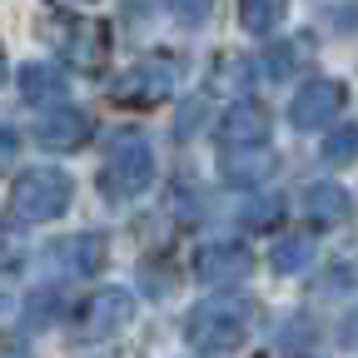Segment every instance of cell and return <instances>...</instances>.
Wrapping results in <instances>:
<instances>
[{"mask_svg": "<svg viewBox=\"0 0 358 358\" xmlns=\"http://www.w3.org/2000/svg\"><path fill=\"white\" fill-rule=\"evenodd\" d=\"M249 329H254V313H249V303L234 299V294H209V299H199V303L189 308V319H185V338H189L199 353H234V348H244Z\"/></svg>", "mask_w": 358, "mask_h": 358, "instance_id": "obj_1", "label": "cell"}, {"mask_svg": "<svg viewBox=\"0 0 358 358\" xmlns=\"http://www.w3.org/2000/svg\"><path fill=\"white\" fill-rule=\"evenodd\" d=\"M150 185H155V150H150V140L140 129L115 134V145L105 155V169H100V194L110 204H129V199H140Z\"/></svg>", "mask_w": 358, "mask_h": 358, "instance_id": "obj_2", "label": "cell"}, {"mask_svg": "<svg viewBox=\"0 0 358 358\" xmlns=\"http://www.w3.org/2000/svg\"><path fill=\"white\" fill-rule=\"evenodd\" d=\"M75 199V185L70 174L55 169V164H40V169H25L15 185H10V214L20 224H50L70 209Z\"/></svg>", "mask_w": 358, "mask_h": 358, "instance_id": "obj_3", "label": "cell"}, {"mask_svg": "<svg viewBox=\"0 0 358 358\" xmlns=\"http://www.w3.org/2000/svg\"><path fill=\"white\" fill-rule=\"evenodd\" d=\"M179 85V65L174 60H150V65H134L110 85V100L115 105H159L174 95Z\"/></svg>", "mask_w": 358, "mask_h": 358, "instance_id": "obj_4", "label": "cell"}, {"mask_svg": "<svg viewBox=\"0 0 358 358\" xmlns=\"http://www.w3.org/2000/svg\"><path fill=\"white\" fill-rule=\"evenodd\" d=\"M249 268H254V254L239 239H214V244H204L194 254V274L204 284H214V289H229V284L249 279Z\"/></svg>", "mask_w": 358, "mask_h": 358, "instance_id": "obj_5", "label": "cell"}, {"mask_svg": "<svg viewBox=\"0 0 358 358\" xmlns=\"http://www.w3.org/2000/svg\"><path fill=\"white\" fill-rule=\"evenodd\" d=\"M343 110V85L338 80H308L289 100V124L294 129H329Z\"/></svg>", "mask_w": 358, "mask_h": 358, "instance_id": "obj_6", "label": "cell"}, {"mask_svg": "<svg viewBox=\"0 0 358 358\" xmlns=\"http://www.w3.org/2000/svg\"><path fill=\"white\" fill-rule=\"evenodd\" d=\"M134 319V294L129 289H95L80 308V334L90 338H110L115 329H124Z\"/></svg>", "mask_w": 358, "mask_h": 358, "instance_id": "obj_7", "label": "cell"}, {"mask_svg": "<svg viewBox=\"0 0 358 358\" xmlns=\"http://www.w3.org/2000/svg\"><path fill=\"white\" fill-rule=\"evenodd\" d=\"M90 140V115L75 110V105H55L35 120V145L50 150V155H70Z\"/></svg>", "mask_w": 358, "mask_h": 358, "instance_id": "obj_8", "label": "cell"}, {"mask_svg": "<svg viewBox=\"0 0 358 358\" xmlns=\"http://www.w3.org/2000/svg\"><path fill=\"white\" fill-rule=\"evenodd\" d=\"M105 55H110V35H105V25H95V20H75V25L60 30V60H65L70 70L95 75V70H105Z\"/></svg>", "mask_w": 358, "mask_h": 358, "instance_id": "obj_9", "label": "cell"}, {"mask_svg": "<svg viewBox=\"0 0 358 358\" xmlns=\"http://www.w3.org/2000/svg\"><path fill=\"white\" fill-rule=\"evenodd\" d=\"M219 145L224 150H239V145H264L268 140V110L259 100H234L219 120Z\"/></svg>", "mask_w": 358, "mask_h": 358, "instance_id": "obj_10", "label": "cell"}, {"mask_svg": "<svg viewBox=\"0 0 358 358\" xmlns=\"http://www.w3.org/2000/svg\"><path fill=\"white\" fill-rule=\"evenodd\" d=\"M274 150H264V145H239V150H224L219 159V174H224V185H234V189H254L264 185L268 174H274Z\"/></svg>", "mask_w": 358, "mask_h": 358, "instance_id": "obj_11", "label": "cell"}, {"mask_svg": "<svg viewBox=\"0 0 358 358\" xmlns=\"http://www.w3.org/2000/svg\"><path fill=\"white\" fill-rule=\"evenodd\" d=\"M303 214H308V224H319V229H338V224L353 219V199H348L343 185L319 179V185L303 189Z\"/></svg>", "mask_w": 358, "mask_h": 358, "instance_id": "obj_12", "label": "cell"}, {"mask_svg": "<svg viewBox=\"0 0 358 358\" xmlns=\"http://www.w3.org/2000/svg\"><path fill=\"white\" fill-rule=\"evenodd\" d=\"M50 259L65 268V274H95V268L105 264V239L100 234H70V239H60L55 249H50Z\"/></svg>", "mask_w": 358, "mask_h": 358, "instance_id": "obj_13", "label": "cell"}, {"mask_svg": "<svg viewBox=\"0 0 358 358\" xmlns=\"http://www.w3.org/2000/svg\"><path fill=\"white\" fill-rule=\"evenodd\" d=\"M20 95L30 105H65V75L50 65H20Z\"/></svg>", "mask_w": 358, "mask_h": 358, "instance_id": "obj_14", "label": "cell"}, {"mask_svg": "<svg viewBox=\"0 0 358 358\" xmlns=\"http://www.w3.org/2000/svg\"><path fill=\"white\" fill-rule=\"evenodd\" d=\"M289 15V0H239V20L249 35H268V30H279Z\"/></svg>", "mask_w": 358, "mask_h": 358, "instance_id": "obj_15", "label": "cell"}, {"mask_svg": "<svg viewBox=\"0 0 358 358\" xmlns=\"http://www.w3.org/2000/svg\"><path fill=\"white\" fill-rule=\"evenodd\" d=\"M308 259H313V239L308 234H289V239L274 244V254H268V264H274L279 274H299V268H308Z\"/></svg>", "mask_w": 358, "mask_h": 358, "instance_id": "obj_16", "label": "cell"}, {"mask_svg": "<svg viewBox=\"0 0 358 358\" xmlns=\"http://www.w3.org/2000/svg\"><path fill=\"white\" fill-rule=\"evenodd\" d=\"M303 60H308V40H289V45H274V50H268L264 70L274 75V80H284V75H294Z\"/></svg>", "mask_w": 358, "mask_h": 358, "instance_id": "obj_17", "label": "cell"}, {"mask_svg": "<svg viewBox=\"0 0 358 358\" xmlns=\"http://www.w3.org/2000/svg\"><path fill=\"white\" fill-rule=\"evenodd\" d=\"M324 159H329V164H353V159H358V129H353V124L334 129L329 140H324Z\"/></svg>", "mask_w": 358, "mask_h": 358, "instance_id": "obj_18", "label": "cell"}, {"mask_svg": "<svg viewBox=\"0 0 358 358\" xmlns=\"http://www.w3.org/2000/svg\"><path fill=\"white\" fill-rule=\"evenodd\" d=\"M164 10H169L179 25H204L209 10H214V0H164Z\"/></svg>", "mask_w": 358, "mask_h": 358, "instance_id": "obj_19", "label": "cell"}, {"mask_svg": "<svg viewBox=\"0 0 358 358\" xmlns=\"http://www.w3.org/2000/svg\"><path fill=\"white\" fill-rule=\"evenodd\" d=\"M279 214H284V204H279V199H254V204L244 209V224H249V229H274Z\"/></svg>", "mask_w": 358, "mask_h": 358, "instance_id": "obj_20", "label": "cell"}, {"mask_svg": "<svg viewBox=\"0 0 358 358\" xmlns=\"http://www.w3.org/2000/svg\"><path fill=\"white\" fill-rule=\"evenodd\" d=\"M140 279H145V294H150V299H164V294L174 289V268H169V274H164V268H159V264L150 259V264L140 268Z\"/></svg>", "mask_w": 358, "mask_h": 358, "instance_id": "obj_21", "label": "cell"}, {"mask_svg": "<svg viewBox=\"0 0 358 358\" xmlns=\"http://www.w3.org/2000/svg\"><path fill=\"white\" fill-rule=\"evenodd\" d=\"M15 155H20V134L15 129H0V174L15 164Z\"/></svg>", "mask_w": 358, "mask_h": 358, "instance_id": "obj_22", "label": "cell"}, {"mask_svg": "<svg viewBox=\"0 0 358 358\" xmlns=\"http://www.w3.org/2000/svg\"><path fill=\"white\" fill-rule=\"evenodd\" d=\"M338 338H343V348H358V308L343 319V329H338Z\"/></svg>", "mask_w": 358, "mask_h": 358, "instance_id": "obj_23", "label": "cell"}, {"mask_svg": "<svg viewBox=\"0 0 358 358\" xmlns=\"http://www.w3.org/2000/svg\"><path fill=\"white\" fill-rule=\"evenodd\" d=\"M55 6H95V0H55Z\"/></svg>", "mask_w": 358, "mask_h": 358, "instance_id": "obj_24", "label": "cell"}, {"mask_svg": "<svg viewBox=\"0 0 358 358\" xmlns=\"http://www.w3.org/2000/svg\"><path fill=\"white\" fill-rule=\"evenodd\" d=\"M0 85H6V55H0Z\"/></svg>", "mask_w": 358, "mask_h": 358, "instance_id": "obj_25", "label": "cell"}]
</instances>
